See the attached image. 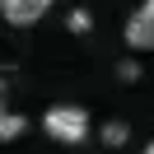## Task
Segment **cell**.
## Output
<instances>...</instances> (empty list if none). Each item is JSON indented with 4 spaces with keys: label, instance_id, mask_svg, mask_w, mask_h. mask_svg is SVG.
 Here are the masks:
<instances>
[{
    "label": "cell",
    "instance_id": "obj_1",
    "mask_svg": "<svg viewBox=\"0 0 154 154\" xmlns=\"http://www.w3.org/2000/svg\"><path fill=\"white\" fill-rule=\"evenodd\" d=\"M42 126H47L51 140H61V145H79V140L89 135V112H84V107H75V103H56V107H47Z\"/></svg>",
    "mask_w": 154,
    "mask_h": 154
},
{
    "label": "cell",
    "instance_id": "obj_8",
    "mask_svg": "<svg viewBox=\"0 0 154 154\" xmlns=\"http://www.w3.org/2000/svg\"><path fill=\"white\" fill-rule=\"evenodd\" d=\"M140 14H145V19L154 23V0H145V5H140Z\"/></svg>",
    "mask_w": 154,
    "mask_h": 154
},
{
    "label": "cell",
    "instance_id": "obj_7",
    "mask_svg": "<svg viewBox=\"0 0 154 154\" xmlns=\"http://www.w3.org/2000/svg\"><path fill=\"white\" fill-rule=\"evenodd\" d=\"M117 75L131 84V79H140V66H135V61H122V66H117Z\"/></svg>",
    "mask_w": 154,
    "mask_h": 154
},
{
    "label": "cell",
    "instance_id": "obj_2",
    "mask_svg": "<svg viewBox=\"0 0 154 154\" xmlns=\"http://www.w3.org/2000/svg\"><path fill=\"white\" fill-rule=\"evenodd\" d=\"M47 10H51V0H0V19H5V23H14V28H28V23H38Z\"/></svg>",
    "mask_w": 154,
    "mask_h": 154
},
{
    "label": "cell",
    "instance_id": "obj_9",
    "mask_svg": "<svg viewBox=\"0 0 154 154\" xmlns=\"http://www.w3.org/2000/svg\"><path fill=\"white\" fill-rule=\"evenodd\" d=\"M145 154H154V140H149V145H145Z\"/></svg>",
    "mask_w": 154,
    "mask_h": 154
},
{
    "label": "cell",
    "instance_id": "obj_5",
    "mask_svg": "<svg viewBox=\"0 0 154 154\" xmlns=\"http://www.w3.org/2000/svg\"><path fill=\"white\" fill-rule=\"evenodd\" d=\"M19 135H23V117L0 107V140H19Z\"/></svg>",
    "mask_w": 154,
    "mask_h": 154
},
{
    "label": "cell",
    "instance_id": "obj_4",
    "mask_svg": "<svg viewBox=\"0 0 154 154\" xmlns=\"http://www.w3.org/2000/svg\"><path fill=\"white\" fill-rule=\"evenodd\" d=\"M126 140H131V126H126V122H107L103 126V145H107V149H122Z\"/></svg>",
    "mask_w": 154,
    "mask_h": 154
},
{
    "label": "cell",
    "instance_id": "obj_6",
    "mask_svg": "<svg viewBox=\"0 0 154 154\" xmlns=\"http://www.w3.org/2000/svg\"><path fill=\"white\" fill-rule=\"evenodd\" d=\"M70 33H89V28H94V14H89V10H70Z\"/></svg>",
    "mask_w": 154,
    "mask_h": 154
},
{
    "label": "cell",
    "instance_id": "obj_3",
    "mask_svg": "<svg viewBox=\"0 0 154 154\" xmlns=\"http://www.w3.org/2000/svg\"><path fill=\"white\" fill-rule=\"evenodd\" d=\"M126 42H131V47H140V51H145V47H154V23L145 19L140 10L126 19Z\"/></svg>",
    "mask_w": 154,
    "mask_h": 154
}]
</instances>
